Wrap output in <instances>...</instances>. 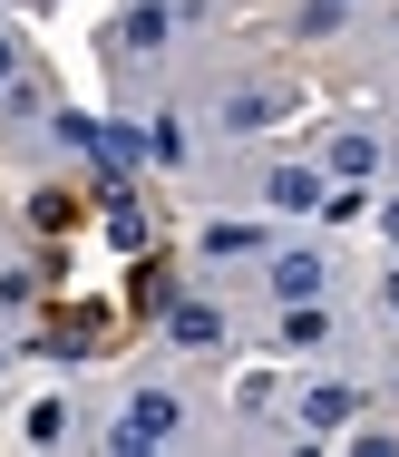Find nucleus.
I'll return each mask as SVG.
<instances>
[{"mask_svg":"<svg viewBox=\"0 0 399 457\" xmlns=\"http://www.w3.org/2000/svg\"><path fill=\"white\" fill-rule=\"evenodd\" d=\"M321 331H331V321H321V312H312V302H293V321H283V341H293V351H312V341H321Z\"/></svg>","mask_w":399,"mask_h":457,"instance_id":"obj_11","label":"nucleus"},{"mask_svg":"<svg viewBox=\"0 0 399 457\" xmlns=\"http://www.w3.org/2000/svg\"><path fill=\"white\" fill-rule=\"evenodd\" d=\"M0 79H10V39H0Z\"/></svg>","mask_w":399,"mask_h":457,"instance_id":"obj_15","label":"nucleus"},{"mask_svg":"<svg viewBox=\"0 0 399 457\" xmlns=\"http://www.w3.org/2000/svg\"><path fill=\"white\" fill-rule=\"evenodd\" d=\"M380 302H390V312H399V273H390V282H380Z\"/></svg>","mask_w":399,"mask_h":457,"instance_id":"obj_13","label":"nucleus"},{"mask_svg":"<svg viewBox=\"0 0 399 457\" xmlns=\"http://www.w3.org/2000/svg\"><path fill=\"white\" fill-rule=\"evenodd\" d=\"M166 438H176V399L166 389H137L127 419H117V448H166Z\"/></svg>","mask_w":399,"mask_h":457,"instance_id":"obj_1","label":"nucleus"},{"mask_svg":"<svg viewBox=\"0 0 399 457\" xmlns=\"http://www.w3.org/2000/svg\"><path fill=\"white\" fill-rule=\"evenodd\" d=\"M380 224H390V244H399V204H390V214H380Z\"/></svg>","mask_w":399,"mask_h":457,"instance_id":"obj_14","label":"nucleus"},{"mask_svg":"<svg viewBox=\"0 0 399 457\" xmlns=\"http://www.w3.org/2000/svg\"><path fill=\"white\" fill-rule=\"evenodd\" d=\"M29 438H39V448H49V438H69V409H59V399H39V409H29Z\"/></svg>","mask_w":399,"mask_h":457,"instance_id":"obj_12","label":"nucleus"},{"mask_svg":"<svg viewBox=\"0 0 399 457\" xmlns=\"http://www.w3.org/2000/svg\"><path fill=\"white\" fill-rule=\"evenodd\" d=\"M69 137L107 166V185H127V176H137V156H146V137H127V127H88V117H69Z\"/></svg>","mask_w":399,"mask_h":457,"instance_id":"obj_2","label":"nucleus"},{"mask_svg":"<svg viewBox=\"0 0 399 457\" xmlns=\"http://www.w3.org/2000/svg\"><path fill=\"white\" fill-rule=\"evenodd\" d=\"M107 244H117V253H146V204H137L127 185H107Z\"/></svg>","mask_w":399,"mask_h":457,"instance_id":"obj_4","label":"nucleus"},{"mask_svg":"<svg viewBox=\"0 0 399 457\" xmlns=\"http://www.w3.org/2000/svg\"><path fill=\"white\" fill-rule=\"evenodd\" d=\"M351 409H361V389H341V379H321V389H312V399H302V428H312V438H321V428H341V419H351Z\"/></svg>","mask_w":399,"mask_h":457,"instance_id":"obj_5","label":"nucleus"},{"mask_svg":"<svg viewBox=\"0 0 399 457\" xmlns=\"http://www.w3.org/2000/svg\"><path fill=\"white\" fill-rule=\"evenodd\" d=\"M273 204H283V214H312V204H321V176H312V166H283V176H273Z\"/></svg>","mask_w":399,"mask_h":457,"instance_id":"obj_6","label":"nucleus"},{"mask_svg":"<svg viewBox=\"0 0 399 457\" xmlns=\"http://www.w3.org/2000/svg\"><path fill=\"white\" fill-rule=\"evenodd\" d=\"M370 166H380L370 137H331V176H370Z\"/></svg>","mask_w":399,"mask_h":457,"instance_id":"obj_8","label":"nucleus"},{"mask_svg":"<svg viewBox=\"0 0 399 457\" xmlns=\"http://www.w3.org/2000/svg\"><path fill=\"white\" fill-rule=\"evenodd\" d=\"M156 39H166V10H156V0H146V10H127V49H156Z\"/></svg>","mask_w":399,"mask_h":457,"instance_id":"obj_9","label":"nucleus"},{"mask_svg":"<svg viewBox=\"0 0 399 457\" xmlns=\"http://www.w3.org/2000/svg\"><path fill=\"white\" fill-rule=\"evenodd\" d=\"M204 253H263V234H254V224H214V234H204Z\"/></svg>","mask_w":399,"mask_h":457,"instance_id":"obj_10","label":"nucleus"},{"mask_svg":"<svg viewBox=\"0 0 399 457\" xmlns=\"http://www.w3.org/2000/svg\"><path fill=\"white\" fill-rule=\"evenodd\" d=\"M166 341H186V351H214V341H224L214 302H166Z\"/></svg>","mask_w":399,"mask_h":457,"instance_id":"obj_3","label":"nucleus"},{"mask_svg":"<svg viewBox=\"0 0 399 457\" xmlns=\"http://www.w3.org/2000/svg\"><path fill=\"white\" fill-rule=\"evenodd\" d=\"M273 292H283V302H312V292H321V263H312V253H283V263H273Z\"/></svg>","mask_w":399,"mask_h":457,"instance_id":"obj_7","label":"nucleus"}]
</instances>
